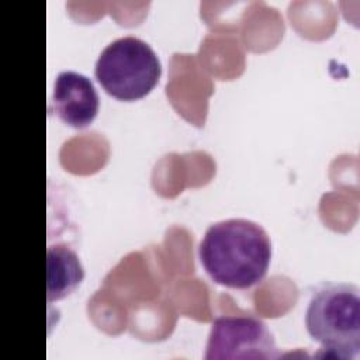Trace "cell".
Instances as JSON below:
<instances>
[{
  "instance_id": "obj_6",
  "label": "cell",
  "mask_w": 360,
  "mask_h": 360,
  "mask_svg": "<svg viewBox=\"0 0 360 360\" xmlns=\"http://www.w3.org/2000/svg\"><path fill=\"white\" fill-rule=\"evenodd\" d=\"M48 302L59 301L72 294L84 278V269L75 250L63 243L48 248L46 252Z\"/></svg>"
},
{
  "instance_id": "obj_2",
  "label": "cell",
  "mask_w": 360,
  "mask_h": 360,
  "mask_svg": "<svg viewBox=\"0 0 360 360\" xmlns=\"http://www.w3.org/2000/svg\"><path fill=\"white\" fill-rule=\"evenodd\" d=\"M308 335L321 345L319 357L353 360L360 352V291L354 284L325 283L305 311Z\"/></svg>"
},
{
  "instance_id": "obj_1",
  "label": "cell",
  "mask_w": 360,
  "mask_h": 360,
  "mask_svg": "<svg viewBox=\"0 0 360 360\" xmlns=\"http://www.w3.org/2000/svg\"><path fill=\"white\" fill-rule=\"evenodd\" d=\"M198 257L214 283L246 290L264 278L271 260V242L263 226L253 221L224 219L207 228Z\"/></svg>"
},
{
  "instance_id": "obj_4",
  "label": "cell",
  "mask_w": 360,
  "mask_h": 360,
  "mask_svg": "<svg viewBox=\"0 0 360 360\" xmlns=\"http://www.w3.org/2000/svg\"><path fill=\"white\" fill-rule=\"evenodd\" d=\"M266 322L255 315H225L214 319L205 346V360L278 359Z\"/></svg>"
},
{
  "instance_id": "obj_3",
  "label": "cell",
  "mask_w": 360,
  "mask_h": 360,
  "mask_svg": "<svg viewBox=\"0 0 360 360\" xmlns=\"http://www.w3.org/2000/svg\"><path fill=\"white\" fill-rule=\"evenodd\" d=\"M94 75L107 94L121 101H135L158 84L162 65L148 42L127 35L114 39L101 51Z\"/></svg>"
},
{
  "instance_id": "obj_5",
  "label": "cell",
  "mask_w": 360,
  "mask_h": 360,
  "mask_svg": "<svg viewBox=\"0 0 360 360\" xmlns=\"http://www.w3.org/2000/svg\"><path fill=\"white\" fill-rule=\"evenodd\" d=\"M52 105L55 114L73 128L90 125L100 107V98L93 82L77 72H60L53 84Z\"/></svg>"
}]
</instances>
